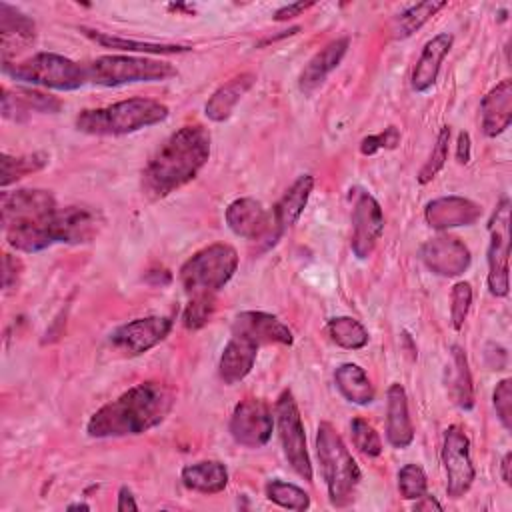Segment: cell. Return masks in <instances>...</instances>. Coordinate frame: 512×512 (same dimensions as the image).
Here are the masks:
<instances>
[{
  "instance_id": "6da1fadb",
  "label": "cell",
  "mask_w": 512,
  "mask_h": 512,
  "mask_svg": "<svg viewBox=\"0 0 512 512\" xmlns=\"http://www.w3.org/2000/svg\"><path fill=\"white\" fill-rule=\"evenodd\" d=\"M210 142V132L202 124H186L172 132L142 170L144 194L160 200L194 180L210 158Z\"/></svg>"
},
{
  "instance_id": "7a4b0ae2",
  "label": "cell",
  "mask_w": 512,
  "mask_h": 512,
  "mask_svg": "<svg viewBox=\"0 0 512 512\" xmlns=\"http://www.w3.org/2000/svg\"><path fill=\"white\" fill-rule=\"evenodd\" d=\"M174 392L162 382H140L100 406L88 420L92 438L138 436L162 424L174 406Z\"/></svg>"
},
{
  "instance_id": "3957f363",
  "label": "cell",
  "mask_w": 512,
  "mask_h": 512,
  "mask_svg": "<svg viewBox=\"0 0 512 512\" xmlns=\"http://www.w3.org/2000/svg\"><path fill=\"white\" fill-rule=\"evenodd\" d=\"M168 118V106L154 98H128L102 108L82 110L76 128L92 136H124L160 124Z\"/></svg>"
},
{
  "instance_id": "277c9868",
  "label": "cell",
  "mask_w": 512,
  "mask_h": 512,
  "mask_svg": "<svg viewBox=\"0 0 512 512\" xmlns=\"http://www.w3.org/2000/svg\"><path fill=\"white\" fill-rule=\"evenodd\" d=\"M316 452L332 506L342 508L354 500L360 468L346 448L342 436L330 422H320L316 432Z\"/></svg>"
},
{
  "instance_id": "5b68a950",
  "label": "cell",
  "mask_w": 512,
  "mask_h": 512,
  "mask_svg": "<svg viewBox=\"0 0 512 512\" xmlns=\"http://www.w3.org/2000/svg\"><path fill=\"white\" fill-rule=\"evenodd\" d=\"M2 72L16 82L70 92L88 82L86 66L56 52H36L22 62H2Z\"/></svg>"
},
{
  "instance_id": "8992f818",
  "label": "cell",
  "mask_w": 512,
  "mask_h": 512,
  "mask_svg": "<svg viewBox=\"0 0 512 512\" xmlns=\"http://www.w3.org/2000/svg\"><path fill=\"white\" fill-rule=\"evenodd\" d=\"M238 268V252L226 242H214L194 252L180 268V284L190 296H204L224 288Z\"/></svg>"
},
{
  "instance_id": "52a82bcc",
  "label": "cell",
  "mask_w": 512,
  "mask_h": 512,
  "mask_svg": "<svg viewBox=\"0 0 512 512\" xmlns=\"http://www.w3.org/2000/svg\"><path fill=\"white\" fill-rule=\"evenodd\" d=\"M88 82L98 86H122L134 82H164L178 74V70L164 60L146 56L108 54L92 60L88 66Z\"/></svg>"
},
{
  "instance_id": "ba28073f",
  "label": "cell",
  "mask_w": 512,
  "mask_h": 512,
  "mask_svg": "<svg viewBox=\"0 0 512 512\" xmlns=\"http://www.w3.org/2000/svg\"><path fill=\"white\" fill-rule=\"evenodd\" d=\"M276 424H278V436L284 450V456L292 470L304 478L306 482H312V462L306 448V434L302 416L298 410V404L294 400V394L290 390H282L276 400Z\"/></svg>"
},
{
  "instance_id": "9c48e42d",
  "label": "cell",
  "mask_w": 512,
  "mask_h": 512,
  "mask_svg": "<svg viewBox=\"0 0 512 512\" xmlns=\"http://www.w3.org/2000/svg\"><path fill=\"white\" fill-rule=\"evenodd\" d=\"M440 458L446 472V494L462 498L472 488L476 470L470 456V440L458 424H450L444 430Z\"/></svg>"
},
{
  "instance_id": "30bf717a",
  "label": "cell",
  "mask_w": 512,
  "mask_h": 512,
  "mask_svg": "<svg viewBox=\"0 0 512 512\" xmlns=\"http://www.w3.org/2000/svg\"><path fill=\"white\" fill-rule=\"evenodd\" d=\"M58 204L50 190L42 188H20V190H4L0 194V212L4 230L30 226L46 220L52 212H56Z\"/></svg>"
},
{
  "instance_id": "8fae6325",
  "label": "cell",
  "mask_w": 512,
  "mask_h": 512,
  "mask_svg": "<svg viewBox=\"0 0 512 512\" xmlns=\"http://www.w3.org/2000/svg\"><path fill=\"white\" fill-rule=\"evenodd\" d=\"M488 290L492 296H506L510 288L508 280V256H510V202L504 198L490 220L488 226Z\"/></svg>"
},
{
  "instance_id": "7c38bea8",
  "label": "cell",
  "mask_w": 512,
  "mask_h": 512,
  "mask_svg": "<svg viewBox=\"0 0 512 512\" xmlns=\"http://www.w3.org/2000/svg\"><path fill=\"white\" fill-rule=\"evenodd\" d=\"M274 416L270 406L260 398L240 400L230 416L228 430L236 444L244 448H262L272 438Z\"/></svg>"
},
{
  "instance_id": "4fadbf2b",
  "label": "cell",
  "mask_w": 512,
  "mask_h": 512,
  "mask_svg": "<svg viewBox=\"0 0 512 512\" xmlns=\"http://www.w3.org/2000/svg\"><path fill=\"white\" fill-rule=\"evenodd\" d=\"M226 224L236 236L250 242L266 240L268 244H274L280 238L272 212L264 208L260 200L250 196L236 198L228 204Z\"/></svg>"
},
{
  "instance_id": "5bb4252c",
  "label": "cell",
  "mask_w": 512,
  "mask_h": 512,
  "mask_svg": "<svg viewBox=\"0 0 512 512\" xmlns=\"http://www.w3.org/2000/svg\"><path fill=\"white\" fill-rule=\"evenodd\" d=\"M172 330V318L168 316H144L126 322L110 332V346L122 356H140L160 344Z\"/></svg>"
},
{
  "instance_id": "9a60e30c",
  "label": "cell",
  "mask_w": 512,
  "mask_h": 512,
  "mask_svg": "<svg viewBox=\"0 0 512 512\" xmlns=\"http://www.w3.org/2000/svg\"><path fill=\"white\" fill-rule=\"evenodd\" d=\"M350 220H352V240H350L352 252L356 258L364 260L374 252L384 232V212L378 200L370 192L356 190Z\"/></svg>"
},
{
  "instance_id": "2e32d148",
  "label": "cell",
  "mask_w": 512,
  "mask_h": 512,
  "mask_svg": "<svg viewBox=\"0 0 512 512\" xmlns=\"http://www.w3.org/2000/svg\"><path fill=\"white\" fill-rule=\"evenodd\" d=\"M102 226L98 210L88 206L58 208L48 220V236L52 244H86L96 238Z\"/></svg>"
},
{
  "instance_id": "e0dca14e",
  "label": "cell",
  "mask_w": 512,
  "mask_h": 512,
  "mask_svg": "<svg viewBox=\"0 0 512 512\" xmlns=\"http://www.w3.org/2000/svg\"><path fill=\"white\" fill-rule=\"evenodd\" d=\"M420 258L430 272L444 278L464 274L472 262L468 246L452 234H438L426 240L420 248Z\"/></svg>"
},
{
  "instance_id": "ac0fdd59",
  "label": "cell",
  "mask_w": 512,
  "mask_h": 512,
  "mask_svg": "<svg viewBox=\"0 0 512 512\" xmlns=\"http://www.w3.org/2000/svg\"><path fill=\"white\" fill-rule=\"evenodd\" d=\"M232 334L244 336L258 346L266 344H292V330L274 314L260 312V310H246L240 312L232 322Z\"/></svg>"
},
{
  "instance_id": "d6986e66",
  "label": "cell",
  "mask_w": 512,
  "mask_h": 512,
  "mask_svg": "<svg viewBox=\"0 0 512 512\" xmlns=\"http://www.w3.org/2000/svg\"><path fill=\"white\" fill-rule=\"evenodd\" d=\"M482 216L480 204L464 196L434 198L424 208V218L434 230H450L458 226H470Z\"/></svg>"
},
{
  "instance_id": "ffe728a7",
  "label": "cell",
  "mask_w": 512,
  "mask_h": 512,
  "mask_svg": "<svg viewBox=\"0 0 512 512\" xmlns=\"http://www.w3.org/2000/svg\"><path fill=\"white\" fill-rule=\"evenodd\" d=\"M386 440L394 448H406L414 440L408 396L404 386L398 382H392L386 390Z\"/></svg>"
},
{
  "instance_id": "44dd1931",
  "label": "cell",
  "mask_w": 512,
  "mask_h": 512,
  "mask_svg": "<svg viewBox=\"0 0 512 512\" xmlns=\"http://www.w3.org/2000/svg\"><path fill=\"white\" fill-rule=\"evenodd\" d=\"M452 42H454V36L450 32H440L424 44L410 76V86L414 92H428L436 84L440 66L448 56Z\"/></svg>"
},
{
  "instance_id": "7402d4cb",
  "label": "cell",
  "mask_w": 512,
  "mask_h": 512,
  "mask_svg": "<svg viewBox=\"0 0 512 512\" xmlns=\"http://www.w3.org/2000/svg\"><path fill=\"white\" fill-rule=\"evenodd\" d=\"M258 344H254L252 340L232 334V338L226 342L220 360H218V376L224 384L232 386L238 384L240 380H244L256 362L258 356Z\"/></svg>"
},
{
  "instance_id": "603a6c76",
  "label": "cell",
  "mask_w": 512,
  "mask_h": 512,
  "mask_svg": "<svg viewBox=\"0 0 512 512\" xmlns=\"http://www.w3.org/2000/svg\"><path fill=\"white\" fill-rule=\"evenodd\" d=\"M350 40L346 36L342 38H334L330 40L324 48H320L302 68L300 76H298V88L304 94H312L318 86L324 84V80L328 78V74L332 70L338 68V64L342 62L346 50H348Z\"/></svg>"
},
{
  "instance_id": "cb8c5ba5",
  "label": "cell",
  "mask_w": 512,
  "mask_h": 512,
  "mask_svg": "<svg viewBox=\"0 0 512 512\" xmlns=\"http://www.w3.org/2000/svg\"><path fill=\"white\" fill-rule=\"evenodd\" d=\"M62 108V102L56 96L44 94L34 88H2V116L10 120H24L32 112L56 114Z\"/></svg>"
},
{
  "instance_id": "d4e9b609",
  "label": "cell",
  "mask_w": 512,
  "mask_h": 512,
  "mask_svg": "<svg viewBox=\"0 0 512 512\" xmlns=\"http://www.w3.org/2000/svg\"><path fill=\"white\" fill-rule=\"evenodd\" d=\"M482 130L488 138L500 136L512 122V80L496 84L480 102Z\"/></svg>"
},
{
  "instance_id": "484cf974",
  "label": "cell",
  "mask_w": 512,
  "mask_h": 512,
  "mask_svg": "<svg viewBox=\"0 0 512 512\" xmlns=\"http://www.w3.org/2000/svg\"><path fill=\"white\" fill-rule=\"evenodd\" d=\"M312 188H314V176L302 174L280 196V200L272 208L274 224H276V230H278L280 236H282V232H286L290 226L296 224V220L300 218V214L304 212V208L308 204Z\"/></svg>"
},
{
  "instance_id": "4316f807",
  "label": "cell",
  "mask_w": 512,
  "mask_h": 512,
  "mask_svg": "<svg viewBox=\"0 0 512 512\" xmlns=\"http://www.w3.org/2000/svg\"><path fill=\"white\" fill-rule=\"evenodd\" d=\"M254 82H256L254 72H242L230 78L228 82H224L218 90H214V94L204 104L206 118L212 122H224L232 114L240 98L254 86Z\"/></svg>"
},
{
  "instance_id": "83f0119b",
  "label": "cell",
  "mask_w": 512,
  "mask_h": 512,
  "mask_svg": "<svg viewBox=\"0 0 512 512\" xmlns=\"http://www.w3.org/2000/svg\"><path fill=\"white\" fill-rule=\"evenodd\" d=\"M180 480L188 490L202 494H218L228 484V468L218 460H202L186 464L180 472Z\"/></svg>"
},
{
  "instance_id": "f1b7e54d",
  "label": "cell",
  "mask_w": 512,
  "mask_h": 512,
  "mask_svg": "<svg viewBox=\"0 0 512 512\" xmlns=\"http://www.w3.org/2000/svg\"><path fill=\"white\" fill-rule=\"evenodd\" d=\"M334 384L338 392L356 406H368L374 402V384L366 370L354 362H344L334 370Z\"/></svg>"
},
{
  "instance_id": "f546056e",
  "label": "cell",
  "mask_w": 512,
  "mask_h": 512,
  "mask_svg": "<svg viewBox=\"0 0 512 512\" xmlns=\"http://www.w3.org/2000/svg\"><path fill=\"white\" fill-rule=\"evenodd\" d=\"M450 376L446 380L448 392L452 396V402L462 408V410H472L474 408V380L472 372L468 368V358L462 346L452 344L450 346Z\"/></svg>"
},
{
  "instance_id": "4dcf8cb0",
  "label": "cell",
  "mask_w": 512,
  "mask_h": 512,
  "mask_svg": "<svg viewBox=\"0 0 512 512\" xmlns=\"http://www.w3.org/2000/svg\"><path fill=\"white\" fill-rule=\"evenodd\" d=\"M82 34L90 38L92 42L112 48V50H124V52H142V54H182L190 52L192 46L188 44H166V42H144V40H132V38H122V36H112L104 32H96L90 28H82Z\"/></svg>"
},
{
  "instance_id": "1f68e13d",
  "label": "cell",
  "mask_w": 512,
  "mask_h": 512,
  "mask_svg": "<svg viewBox=\"0 0 512 512\" xmlns=\"http://www.w3.org/2000/svg\"><path fill=\"white\" fill-rule=\"evenodd\" d=\"M0 34H2L4 52H8L12 42L16 46L30 44L36 38V24L30 16L20 12L18 8L6 2H0Z\"/></svg>"
},
{
  "instance_id": "d6a6232c",
  "label": "cell",
  "mask_w": 512,
  "mask_h": 512,
  "mask_svg": "<svg viewBox=\"0 0 512 512\" xmlns=\"http://www.w3.org/2000/svg\"><path fill=\"white\" fill-rule=\"evenodd\" d=\"M330 340L344 350H360L368 344L370 336L362 322L352 316H334L326 324Z\"/></svg>"
},
{
  "instance_id": "836d02e7",
  "label": "cell",
  "mask_w": 512,
  "mask_h": 512,
  "mask_svg": "<svg viewBox=\"0 0 512 512\" xmlns=\"http://www.w3.org/2000/svg\"><path fill=\"white\" fill-rule=\"evenodd\" d=\"M442 8H446V2H420L414 6H408L404 12H400L394 20L392 26V36L396 40H404L408 36H412L416 30H420L432 16H436V12H440Z\"/></svg>"
},
{
  "instance_id": "e575fe53",
  "label": "cell",
  "mask_w": 512,
  "mask_h": 512,
  "mask_svg": "<svg viewBox=\"0 0 512 512\" xmlns=\"http://www.w3.org/2000/svg\"><path fill=\"white\" fill-rule=\"evenodd\" d=\"M50 162V156L46 152H30V154H20V156H10L2 154V178L0 184L2 188L10 186L12 182L42 170Z\"/></svg>"
},
{
  "instance_id": "d590c367",
  "label": "cell",
  "mask_w": 512,
  "mask_h": 512,
  "mask_svg": "<svg viewBox=\"0 0 512 512\" xmlns=\"http://www.w3.org/2000/svg\"><path fill=\"white\" fill-rule=\"evenodd\" d=\"M266 496L270 502H274L282 508L294 510V512H304L310 508L308 492H304L300 486L284 482L280 478L266 482Z\"/></svg>"
},
{
  "instance_id": "8d00e7d4",
  "label": "cell",
  "mask_w": 512,
  "mask_h": 512,
  "mask_svg": "<svg viewBox=\"0 0 512 512\" xmlns=\"http://www.w3.org/2000/svg\"><path fill=\"white\" fill-rule=\"evenodd\" d=\"M448 144H450V128L442 126L438 136H436V142L432 146V152H430L428 160L424 162V166L418 172V182L420 184L432 182L436 178V174L444 168V164L448 160Z\"/></svg>"
},
{
  "instance_id": "74e56055",
  "label": "cell",
  "mask_w": 512,
  "mask_h": 512,
  "mask_svg": "<svg viewBox=\"0 0 512 512\" xmlns=\"http://www.w3.org/2000/svg\"><path fill=\"white\" fill-rule=\"evenodd\" d=\"M398 490L404 500H418L428 492V478L420 464H404L398 470Z\"/></svg>"
},
{
  "instance_id": "f35d334b",
  "label": "cell",
  "mask_w": 512,
  "mask_h": 512,
  "mask_svg": "<svg viewBox=\"0 0 512 512\" xmlns=\"http://www.w3.org/2000/svg\"><path fill=\"white\" fill-rule=\"evenodd\" d=\"M216 310V296L212 294H204V296H190L184 314H182V324L186 330H198L204 324H208V320L212 318Z\"/></svg>"
},
{
  "instance_id": "ab89813d",
  "label": "cell",
  "mask_w": 512,
  "mask_h": 512,
  "mask_svg": "<svg viewBox=\"0 0 512 512\" xmlns=\"http://www.w3.org/2000/svg\"><path fill=\"white\" fill-rule=\"evenodd\" d=\"M350 436L354 446L368 458H376L382 454V440L372 424H368L364 418H354L350 422Z\"/></svg>"
},
{
  "instance_id": "60d3db41",
  "label": "cell",
  "mask_w": 512,
  "mask_h": 512,
  "mask_svg": "<svg viewBox=\"0 0 512 512\" xmlns=\"http://www.w3.org/2000/svg\"><path fill=\"white\" fill-rule=\"evenodd\" d=\"M470 306H472V286L460 280L452 286V294H450V320L454 330H460L464 326Z\"/></svg>"
},
{
  "instance_id": "b9f144b4",
  "label": "cell",
  "mask_w": 512,
  "mask_h": 512,
  "mask_svg": "<svg viewBox=\"0 0 512 512\" xmlns=\"http://www.w3.org/2000/svg\"><path fill=\"white\" fill-rule=\"evenodd\" d=\"M492 404L496 408V416L506 430H512V380L502 378L492 394Z\"/></svg>"
},
{
  "instance_id": "7bdbcfd3",
  "label": "cell",
  "mask_w": 512,
  "mask_h": 512,
  "mask_svg": "<svg viewBox=\"0 0 512 512\" xmlns=\"http://www.w3.org/2000/svg\"><path fill=\"white\" fill-rule=\"evenodd\" d=\"M398 144H400V132H398V128H396V126H388V128H384V130L378 132V134H372V136L362 138V142H360V152H362L364 156H372V154H376V152H380V150H392V148H396Z\"/></svg>"
},
{
  "instance_id": "ee69618b",
  "label": "cell",
  "mask_w": 512,
  "mask_h": 512,
  "mask_svg": "<svg viewBox=\"0 0 512 512\" xmlns=\"http://www.w3.org/2000/svg\"><path fill=\"white\" fill-rule=\"evenodd\" d=\"M20 276H22L20 258H16L12 254H4V258H2V288L6 292L16 288L20 282Z\"/></svg>"
},
{
  "instance_id": "f6af8a7d",
  "label": "cell",
  "mask_w": 512,
  "mask_h": 512,
  "mask_svg": "<svg viewBox=\"0 0 512 512\" xmlns=\"http://www.w3.org/2000/svg\"><path fill=\"white\" fill-rule=\"evenodd\" d=\"M312 6H314V2H296V4H286V6H282V8H278V10L274 12V20L284 22V20L296 18V16H300L302 12H306V10H308V8H312Z\"/></svg>"
},
{
  "instance_id": "bcb514c9",
  "label": "cell",
  "mask_w": 512,
  "mask_h": 512,
  "mask_svg": "<svg viewBox=\"0 0 512 512\" xmlns=\"http://www.w3.org/2000/svg\"><path fill=\"white\" fill-rule=\"evenodd\" d=\"M470 134L468 132H460L458 134V140H456V158L460 164H468L470 162Z\"/></svg>"
},
{
  "instance_id": "7dc6e473",
  "label": "cell",
  "mask_w": 512,
  "mask_h": 512,
  "mask_svg": "<svg viewBox=\"0 0 512 512\" xmlns=\"http://www.w3.org/2000/svg\"><path fill=\"white\" fill-rule=\"evenodd\" d=\"M116 510L118 512H134V510H138V504H136V500H134V494H132V490L128 488V486H122L120 490H118V504H116Z\"/></svg>"
},
{
  "instance_id": "c3c4849f",
  "label": "cell",
  "mask_w": 512,
  "mask_h": 512,
  "mask_svg": "<svg viewBox=\"0 0 512 512\" xmlns=\"http://www.w3.org/2000/svg\"><path fill=\"white\" fill-rule=\"evenodd\" d=\"M414 510H442V504H440L432 494L426 492L424 496H420V498L416 500Z\"/></svg>"
},
{
  "instance_id": "681fc988",
  "label": "cell",
  "mask_w": 512,
  "mask_h": 512,
  "mask_svg": "<svg viewBox=\"0 0 512 512\" xmlns=\"http://www.w3.org/2000/svg\"><path fill=\"white\" fill-rule=\"evenodd\" d=\"M510 466H512V454H510V452H506V454L502 456V462H500V476H502L504 484H508V486H510V482H512Z\"/></svg>"
},
{
  "instance_id": "f907efd6",
  "label": "cell",
  "mask_w": 512,
  "mask_h": 512,
  "mask_svg": "<svg viewBox=\"0 0 512 512\" xmlns=\"http://www.w3.org/2000/svg\"><path fill=\"white\" fill-rule=\"evenodd\" d=\"M66 510H90V506H88V504H84V502H76V504L66 506Z\"/></svg>"
}]
</instances>
